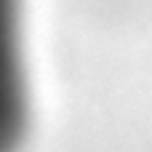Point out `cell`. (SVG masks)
I'll return each instance as SVG.
<instances>
[{"label":"cell","instance_id":"1","mask_svg":"<svg viewBox=\"0 0 152 152\" xmlns=\"http://www.w3.org/2000/svg\"><path fill=\"white\" fill-rule=\"evenodd\" d=\"M27 126L19 51V0H0V152H13Z\"/></svg>","mask_w":152,"mask_h":152}]
</instances>
